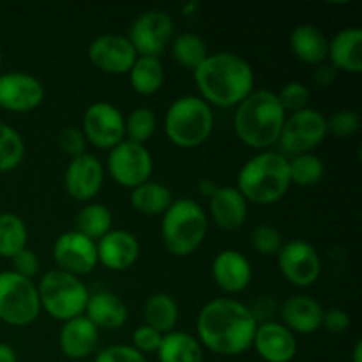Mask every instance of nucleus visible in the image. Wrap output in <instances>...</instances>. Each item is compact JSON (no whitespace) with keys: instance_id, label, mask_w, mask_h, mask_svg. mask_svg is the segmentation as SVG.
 I'll use <instances>...</instances> for the list:
<instances>
[{"instance_id":"f257e3e1","label":"nucleus","mask_w":362,"mask_h":362,"mask_svg":"<svg viewBox=\"0 0 362 362\" xmlns=\"http://www.w3.org/2000/svg\"><path fill=\"white\" fill-rule=\"evenodd\" d=\"M258 320L253 310L233 297L205 304L197 317V339L204 350L225 357L243 356L253 346Z\"/></svg>"},{"instance_id":"f03ea898","label":"nucleus","mask_w":362,"mask_h":362,"mask_svg":"<svg viewBox=\"0 0 362 362\" xmlns=\"http://www.w3.org/2000/svg\"><path fill=\"white\" fill-rule=\"evenodd\" d=\"M198 95L209 106L235 108L255 90L253 66L232 52L209 53L193 71Z\"/></svg>"},{"instance_id":"7ed1b4c3","label":"nucleus","mask_w":362,"mask_h":362,"mask_svg":"<svg viewBox=\"0 0 362 362\" xmlns=\"http://www.w3.org/2000/svg\"><path fill=\"white\" fill-rule=\"evenodd\" d=\"M286 113L276 92L255 88L233 113V131L246 147L253 151H272L279 141Z\"/></svg>"},{"instance_id":"20e7f679","label":"nucleus","mask_w":362,"mask_h":362,"mask_svg":"<svg viewBox=\"0 0 362 362\" xmlns=\"http://www.w3.org/2000/svg\"><path fill=\"white\" fill-rule=\"evenodd\" d=\"M288 158L281 152L262 151L251 156L237 173V189L247 204L274 205L288 193Z\"/></svg>"},{"instance_id":"39448f33","label":"nucleus","mask_w":362,"mask_h":362,"mask_svg":"<svg viewBox=\"0 0 362 362\" xmlns=\"http://www.w3.org/2000/svg\"><path fill=\"white\" fill-rule=\"evenodd\" d=\"M209 233V218L193 198H175L161 216V240L172 257L186 258L198 251Z\"/></svg>"},{"instance_id":"423d86ee","label":"nucleus","mask_w":362,"mask_h":362,"mask_svg":"<svg viewBox=\"0 0 362 362\" xmlns=\"http://www.w3.org/2000/svg\"><path fill=\"white\" fill-rule=\"evenodd\" d=\"M214 131V112L200 95L177 98L165 113V134L175 147L191 151L211 138Z\"/></svg>"},{"instance_id":"0eeeda50","label":"nucleus","mask_w":362,"mask_h":362,"mask_svg":"<svg viewBox=\"0 0 362 362\" xmlns=\"http://www.w3.org/2000/svg\"><path fill=\"white\" fill-rule=\"evenodd\" d=\"M35 286L41 311H46L55 320L64 324L85 313L90 292L78 276L67 274L60 269H52L41 276Z\"/></svg>"},{"instance_id":"6e6552de","label":"nucleus","mask_w":362,"mask_h":362,"mask_svg":"<svg viewBox=\"0 0 362 362\" xmlns=\"http://www.w3.org/2000/svg\"><path fill=\"white\" fill-rule=\"evenodd\" d=\"M41 315L37 286L13 271L0 272V322L11 327H27Z\"/></svg>"},{"instance_id":"1a4fd4ad","label":"nucleus","mask_w":362,"mask_h":362,"mask_svg":"<svg viewBox=\"0 0 362 362\" xmlns=\"http://www.w3.org/2000/svg\"><path fill=\"white\" fill-rule=\"evenodd\" d=\"M105 172H108L113 182L119 186L134 189L140 184L151 180L154 173V158L147 145L122 140L112 151H108Z\"/></svg>"},{"instance_id":"9d476101","label":"nucleus","mask_w":362,"mask_h":362,"mask_svg":"<svg viewBox=\"0 0 362 362\" xmlns=\"http://www.w3.org/2000/svg\"><path fill=\"white\" fill-rule=\"evenodd\" d=\"M327 134V119L324 113L308 106L286 115L278 144L288 156L308 154L324 144Z\"/></svg>"},{"instance_id":"9b49d317","label":"nucleus","mask_w":362,"mask_h":362,"mask_svg":"<svg viewBox=\"0 0 362 362\" xmlns=\"http://www.w3.org/2000/svg\"><path fill=\"white\" fill-rule=\"evenodd\" d=\"M175 35V21L163 9H147L138 14L126 35L138 57H158L165 53Z\"/></svg>"},{"instance_id":"f8f14e48","label":"nucleus","mask_w":362,"mask_h":362,"mask_svg":"<svg viewBox=\"0 0 362 362\" xmlns=\"http://www.w3.org/2000/svg\"><path fill=\"white\" fill-rule=\"evenodd\" d=\"M80 129L87 144L99 151H112L115 145L126 140L124 113L108 101H95L88 105Z\"/></svg>"},{"instance_id":"ddd939ff","label":"nucleus","mask_w":362,"mask_h":362,"mask_svg":"<svg viewBox=\"0 0 362 362\" xmlns=\"http://www.w3.org/2000/svg\"><path fill=\"white\" fill-rule=\"evenodd\" d=\"M283 278L297 288H308L318 281L322 274V258L317 247L304 239L283 243L276 255Z\"/></svg>"},{"instance_id":"4468645a","label":"nucleus","mask_w":362,"mask_h":362,"mask_svg":"<svg viewBox=\"0 0 362 362\" xmlns=\"http://www.w3.org/2000/svg\"><path fill=\"white\" fill-rule=\"evenodd\" d=\"M53 260L57 269L81 278L90 274L98 267V250L94 240L87 239L76 230H67L60 233L52 246Z\"/></svg>"},{"instance_id":"2eb2a0df","label":"nucleus","mask_w":362,"mask_h":362,"mask_svg":"<svg viewBox=\"0 0 362 362\" xmlns=\"http://www.w3.org/2000/svg\"><path fill=\"white\" fill-rule=\"evenodd\" d=\"M45 101V85L37 76L23 71L0 74V108L11 113H28Z\"/></svg>"},{"instance_id":"dca6fc26","label":"nucleus","mask_w":362,"mask_h":362,"mask_svg":"<svg viewBox=\"0 0 362 362\" xmlns=\"http://www.w3.org/2000/svg\"><path fill=\"white\" fill-rule=\"evenodd\" d=\"M105 177L106 172L101 159L90 152H83L67 163L64 172V187L73 200L88 204L103 189Z\"/></svg>"},{"instance_id":"f3484780","label":"nucleus","mask_w":362,"mask_h":362,"mask_svg":"<svg viewBox=\"0 0 362 362\" xmlns=\"http://www.w3.org/2000/svg\"><path fill=\"white\" fill-rule=\"evenodd\" d=\"M87 57L95 69L106 74H127L138 59L129 39L120 34H103L92 39Z\"/></svg>"},{"instance_id":"a211bd4d","label":"nucleus","mask_w":362,"mask_h":362,"mask_svg":"<svg viewBox=\"0 0 362 362\" xmlns=\"http://www.w3.org/2000/svg\"><path fill=\"white\" fill-rule=\"evenodd\" d=\"M255 352L265 362H292L297 356V338L281 322H258L253 338Z\"/></svg>"},{"instance_id":"6ab92c4d","label":"nucleus","mask_w":362,"mask_h":362,"mask_svg":"<svg viewBox=\"0 0 362 362\" xmlns=\"http://www.w3.org/2000/svg\"><path fill=\"white\" fill-rule=\"evenodd\" d=\"M95 250H98V264H101L108 271L122 272L136 264L141 247L134 233L112 228L95 243Z\"/></svg>"},{"instance_id":"aec40b11","label":"nucleus","mask_w":362,"mask_h":362,"mask_svg":"<svg viewBox=\"0 0 362 362\" xmlns=\"http://www.w3.org/2000/svg\"><path fill=\"white\" fill-rule=\"evenodd\" d=\"M212 279L226 296L243 293L253 279L250 258L237 250H221L212 260Z\"/></svg>"},{"instance_id":"412c9836","label":"nucleus","mask_w":362,"mask_h":362,"mask_svg":"<svg viewBox=\"0 0 362 362\" xmlns=\"http://www.w3.org/2000/svg\"><path fill=\"white\" fill-rule=\"evenodd\" d=\"M324 308L315 297L292 296L279 308V318L281 324L293 334H313L322 329V318H324Z\"/></svg>"},{"instance_id":"4be33fe9","label":"nucleus","mask_w":362,"mask_h":362,"mask_svg":"<svg viewBox=\"0 0 362 362\" xmlns=\"http://www.w3.org/2000/svg\"><path fill=\"white\" fill-rule=\"evenodd\" d=\"M99 341V329L85 315L64 322L59 332V349L73 361L87 359Z\"/></svg>"},{"instance_id":"5701e85b","label":"nucleus","mask_w":362,"mask_h":362,"mask_svg":"<svg viewBox=\"0 0 362 362\" xmlns=\"http://www.w3.org/2000/svg\"><path fill=\"white\" fill-rule=\"evenodd\" d=\"M83 315L99 331H119L129 320V308L117 293L99 290L90 293Z\"/></svg>"},{"instance_id":"b1692460","label":"nucleus","mask_w":362,"mask_h":362,"mask_svg":"<svg viewBox=\"0 0 362 362\" xmlns=\"http://www.w3.org/2000/svg\"><path fill=\"white\" fill-rule=\"evenodd\" d=\"M247 202L235 186H219L214 197L209 200V212L212 221L225 232H235L247 219Z\"/></svg>"},{"instance_id":"393cba45","label":"nucleus","mask_w":362,"mask_h":362,"mask_svg":"<svg viewBox=\"0 0 362 362\" xmlns=\"http://www.w3.org/2000/svg\"><path fill=\"white\" fill-rule=\"evenodd\" d=\"M327 64L338 73L361 74L362 71V30L346 27L329 39Z\"/></svg>"},{"instance_id":"a878e982","label":"nucleus","mask_w":362,"mask_h":362,"mask_svg":"<svg viewBox=\"0 0 362 362\" xmlns=\"http://www.w3.org/2000/svg\"><path fill=\"white\" fill-rule=\"evenodd\" d=\"M290 49L299 62L317 67L327 62L329 39L317 25L299 23L290 32Z\"/></svg>"},{"instance_id":"bb28decb","label":"nucleus","mask_w":362,"mask_h":362,"mask_svg":"<svg viewBox=\"0 0 362 362\" xmlns=\"http://www.w3.org/2000/svg\"><path fill=\"white\" fill-rule=\"evenodd\" d=\"M173 198L172 189L158 180H147L140 184L138 187L131 189L129 204L133 211H136L140 216L145 218H158L163 216L168 207L172 205Z\"/></svg>"},{"instance_id":"cd10ccee","label":"nucleus","mask_w":362,"mask_h":362,"mask_svg":"<svg viewBox=\"0 0 362 362\" xmlns=\"http://www.w3.org/2000/svg\"><path fill=\"white\" fill-rule=\"evenodd\" d=\"M158 362H204V346L197 336L184 331H172L163 336Z\"/></svg>"},{"instance_id":"c85d7f7f","label":"nucleus","mask_w":362,"mask_h":362,"mask_svg":"<svg viewBox=\"0 0 362 362\" xmlns=\"http://www.w3.org/2000/svg\"><path fill=\"white\" fill-rule=\"evenodd\" d=\"M127 78H129L131 88L136 94L154 95L165 85V64L158 57H138L127 73Z\"/></svg>"},{"instance_id":"c756f323","label":"nucleus","mask_w":362,"mask_h":362,"mask_svg":"<svg viewBox=\"0 0 362 362\" xmlns=\"http://www.w3.org/2000/svg\"><path fill=\"white\" fill-rule=\"evenodd\" d=\"M180 311L175 297L170 293L159 292L148 297L144 306V324L156 329L163 336L175 331V325L179 322Z\"/></svg>"},{"instance_id":"7c9ffc66","label":"nucleus","mask_w":362,"mask_h":362,"mask_svg":"<svg viewBox=\"0 0 362 362\" xmlns=\"http://www.w3.org/2000/svg\"><path fill=\"white\" fill-rule=\"evenodd\" d=\"M113 228V214L106 205L98 202H88L85 207L78 212L74 230L87 239L98 243Z\"/></svg>"},{"instance_id":"2f4dec72","label":"nucleus","mask_w":362,"mask_h":362,"mask_svg":"<svg viewBox=\"0 0 362 362\" xmlns=\"http://www.w3.org/2000/svg\"><path fill=\"white\" fill-rule=\"evenodd\" d=\"M170 52L180 67L189 71L197 69L209 55L207 42L194 32H182L179 35H173L170 42Z\"/></svg>"},{"instance_id":"473e14b6","label":"nucleus","mask_w":362,"mask_h":362,"mask_svg":"<svg viewBox=\"0 0 362 362\" xmlns=\"http://www.w3.org/2000/svg\"><path fill=\"white\" fill-rule=\"evenodd\" d=\"M28 244V228L14 212H0V257L13 258Z\"/></svg>"},{"instance_id":"72a5a7b5","label":"nucleus","mask_w":362,"mask_h":362,"mask_svg":"<svg viewBox=\"0 0 362 362\" xmlns=\"http://www.w3.org/2000/svg\"><path fill=\"white\" fill-rule=\"evenodd\" d=\"M290 182L299 187L317 186L325 175V165L317 154H297L288 158Z\"/></svg>"},{"instance_id":"f704fd0d","label":"nucleus","mask_w":362,"mask_h":362,"mask_svg":"<svg viewBox=\"0 0 362 362\" xmlns=\"http://www.w3.org/2000/svg\"><path fill=\"white\" fill-rule=\"evenodd\" d=\"M25 159V140L13 126L0 120V173L16 170Z\"/></svg>"},{"instance_id":"c9c22d12","label":"nucleus","mask_w":362,"mask_h":362,"mask_svg":"<svg viewBox=\"0 0 362 362\" xmlns=\"http://www.w3.org/2000/svg\"><path fill=\"white\" fill-rule=\"evenodd\" d=\"M124 127H126V140L145 145L158 129V117L154 110L138 106L124 115Z\"/></svg>"},{"instance_id":"e433bc0d","label":"nucleus","mask_w":362,"mask_h":362,"mask_svg":"<svg viewBox=\"0 0 362 362\" xmlns=\"http://www.w3.org/2000/svg\"><path fill=\"white\" fill-rule=\"evenodd\" d=\"M251 247L262 257H276L283 246V237L272 225H258L251 230Z\"/></svg>"},{"instance_id":"4c0bfd02","label":"nucleus","mask_w":362,"mask_h":362,"mask_svg":"<svg viewBox=\"0 0 362 362\" xmlns=\"http://www.w3.org/2000/svg\"><path fill=\"white\" fill-rule=\"evenodd\" d=\"M276 95L286 115L308 108L310 103V88L303 81H288L279 88V92H276Z\"/></svg>"},{"instance_id":"58836bf2","label":"nucleus","mask_w":362,"mask_h":362,"mask_svg":"<svg viewBox=\"0 0 362 362\" xmlns=\"http://www.w3.org/2000/svg\"><path fill=\"white\" fill-rule=\"evenodd\" d=\"M325 119H327V133L338 138L354 136L361 129V117L354 110H338Z\"/></svg>"},{"instance_id":"ea45409f","label":"nucleus","mask_w":362,"mask_h":362,"mask_svg":"<svg viewBox=\"0 0 362 362\" xmlns=\"http://www.w3.org/2000/svg\"><path fill=\"white\" fill-rule=\"evenodd\" d=\"M57 145L60 151L67 156L69 159L76 158V156L87 152V140H85L83 133L80 127L76 126H66L59 131L57 136Z\"/></svg>"},{"instance_id":"a19ab883","label":"nucleus","mask_w":362,"mask_h":362,"mask_svg":"<svg viewBox=\"0 0 362 362\" xmlns=\"http://www.w3.org/2000/svg\"><path fill=\"white\" fill-rule=\"evenodd\" d=\"M163 341V334L158 332L156 329L148 327V325L141 324L140 327H136L133 331V336H131V346L134 350H138L140 354H144L145 357L148 354H156L158 352L159 345Z\"/></svg>"},{"instance_id":"79ce46f5","label":"nucleus","mask_w":362,"mask_h":362,"mask_svg":"<svg viewBox=\"0 0 362 362\" xmlns=\"http://www.w3.org/2000/svg\"><path fill=\"white\" fill-rule=\"evenodd\" d=\"M94 362H148L144 354L134 350L131 345H112L103 349L95 356Z\"/></svg>"},{"instance_id":"37998d69","label":"nucleus","mask_w":362,"mask_h":362,"mask_svg":"<svg viewBox=\"0 0 362 362\" xmlns=\"http://www.w3.org/2000/svg\"><path fill=\"white\" fill-rule=\"evenodd\" d=\"M11 262H13V269H11V271L23 276V278L32 279V281H34L35 276L39 274L41 262H39L37 255H35L30 247H25V250L20 251V253L14 255V257L11 258Z\"/></svg>"},{"instance_id":"c03bdc74","label":"nucleus","mask_w":362,"mask_h":362,"mask_svg":"<svg viewBox=\"0 0 362 362\" xmlns=\"http://www.w3.org/2000/svg\"><path fill=\"white\" fill-rule=\"evenodd\" d=\"M322 327H324L325 331L332 332V334H343V332L349 331L350 317L341 310V308H331V310L324 311Z\"/></svg>"},{"instance_id":"a18cd8bd","label":"nucleus","mask_w":362,"mask_h":362,"mask_svg":"<svg viewBox=\"0 0 362 362\" xmlns=\"http://www.w3.org/2000/svg\"><path fill=\"white\" fill-rule=\"evenodd\" d=\"M338 78V71L331 66V64H322L317 66L313 71V81L320 87H329L331 83H334V80Z\"/></svg>"},{"instance_id":"49530a36","label":"nucleus","mask_w":362,"mask_h":362,"mask_svg":"<svg viewBox=\"0 0 362 362\" xmlns=\"http://www.w3.org/2000/svg\"><path fill=\"white\" fill-rule=\"evenodd\" d=\"M218 189H219V184L212 179H202L200 184H198V193H200L204 198H207V200H211Z\"/></svg>"},{"instance_id":"de8ad7c7","label":"nucleus","mask_w":362,"mask_h":362,"mask_svg":"<svg viewBox=\"0 0 362 362\" xmlns=\"http://www.w3.org/2000/svg\"><path fill=\"white\" fill-rule=\"evenodd\" d=\"M0 362H18L16 350L7 343H0Z\"/></svg>"},{"instance_id":"09e8293b","label":"nucleus","mask_w":362,"mask_h":362,"mask_svg":"<svg viewBox=\"0 0 362 362\" xmlns=\"http://www.w3.org/2000/svg\"><path fill=\"white\" fill-rule=\"evenodd\" d=\"M200 0H189V2H186L182 6V16L186 18H191L194 16V14H198V11H200Z\"/></svg>"},{"instance_id":"8fccbe9b","label":"nucleus","mask_w":362,"mask_h":362,"mask_svg":"<svg viewBox=\"0 0 362 362\" xmlns=\"http://www.w3.org/2000/svg\"><path fill=\"white\" fill-rule=\"evenodd\" d=\"M352 362H362V343L357 341L352 350Z\"/></svg>"},{"instance_id":"3c124183","label":"nucleus","mask_w":362,"mask_h":362,"mask_svg":"<svg viewBox=\"0 0 362 362\" xmlns=\"http://www.w3.org/2000/svg\"><path fill=\"white\" fill-rule=\"evenodd\" d=\"M0 66H2V48H0Z\"/></svg>"}]
</instances>
